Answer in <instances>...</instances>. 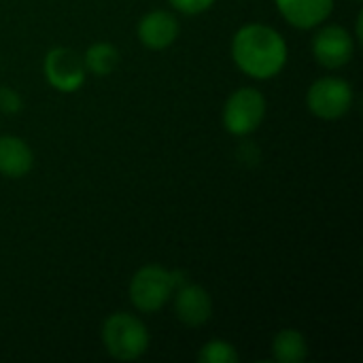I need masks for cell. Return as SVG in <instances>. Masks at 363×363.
<instances>
[{
  "label": "cell",
  "instance_id": "obj_1",
  "mask_svg": "<svg viewBox=\"0 0 363 363\" xmlns=\"http://www.w3.org/2000/svg\"><path fill=\"white\" fill-rule=\"evenodd\" d=\"M232 57L245 74L266 81L283 70L287 62V45L274 28L249 23L232 38Z\"/></svg>",
  "mask_w": 363,
  "mask_h": 363
},
{
  "label": "cell",
  "instance_id": "obj_2",
  "mask_svg": "<svg viewBox=\"0 0 363 363\" xmlns=\"http://www.w3.org/2000/svg\"><path fill=\"white\" fill-rule=\"evenodd\" d=\"M102 345L111 357L134 362L149 349V332L134 315L115 313L102 325Z\"/></svg>",
  "mask_w": 363,
  "mask_h": 363
},
{
  "label": "cell",
  "instance_id": "obj_3",
  "mask_svg": "<svg viewBox=\"0 0 363 363\" xmlns=\"http://www.w3.org/2000/svg\"><path fill=\"white\" fill-rule=\"evenodd\" d=\"M183 279L179 272H170L162 266L140 268L130 283V300L140 313L160 311L172 296L174 287H181Z\"/></svg>",
  "mask_w": 363,
  "mask_h": 363
},
{
  "label": "cell",
  "instance_id": "obj_4",
  "mask_svg": "<svg viewBox=\"0 0 363 363\" xmlns=\"http://www.w3.org/2000/svg\"><path fill=\"white\" fill-rule=\"evenodd\" d=\"M266 115V98L253 87L236 89L223 106V125L234 136L255 132Z\"/></svg>",
  "mask_w": 363,
  "mask_h": 363
},
{
  "label": "cell",
  "instance_id": "obj_5",
  "mask_svg": "<svg viewBox=\"0 0 363 363\" xmlns=\"http://www.w3.org/2000/svg\"><path fill=\"white\" fill-rule=\"evenodd\" d=\"M306 104L321 119H340L353 104V87L338 77H323L308 87Z\"/></svg>",
  "mask_w": 363,
  "mask_h": 363
},
{
  "label": "cell",
  "instance_id": "obj_6",
  "mask_svg": "<svg viewBox=\"0 0 363 363\" xmlns=\"http://www.w3.org/2000/svg\"><path fill=\"white\" fill-rule=\"evenodd\" d=\"M85 62L83 57L66 47L51 49L45 57V77L57 91H77L85 83Z\"/></svg>",
  "mask_w": 363,
  "mask_h": 363
},
{
  "label": "cell",
  "instance_id": "obj_7",
  "mask_svg": "<svg viewBox=\"0 0 363 363\" xmlns=\"http://www.w3.org/2000/svg\"><path fill=\"white\" fill-rule=\"evenodd\" d=\"M355 43L342 26H325L313 40V53L325 68H340L351 62Z\"/></svg>",
  "mask_w": 363,
  "mask_h": 363
},
{
  "label": "cell",
  "instance_id": "obj_8",
  "mask_svg": "<svg viewBox=\"0 0 363 363\" xmlns=\"http://www.w3.org/2000/svg\"><path fill=\"white\" fill-rule=\"evenodd\" d=\"M174 315L187 328L204 325L213 315V302L208 291L200 285H181L174 300Z\"/></svg>",
  "mask_w": 363,
  "mask_h": 363
},
{
  "label": "cell",
  "instance_id": "obj_9",
  "mask_svg": "<svg viewBox=\"0 0 363 363\" xmlns=\"http://www.w3.org/2000/svg\"><path fill=\"white\" fill-rule=\"evenodd\" d=\"M179 36V21L168 11H151L138 21V38L149 49H166Z\"/></svg>",
  "mask_w": 363,
  "mask_h": 363
},
{
  "label": "cell",
  "instance_id": "obj_10",
  "mask_svg": "<svg viewBox=\"0 0 363 363\" xmlns=\"http://www.w3.org/2000/svg\"><path fill=\"white\" fill-rule=\"evenodd\" d=\"M274 4L279 13L300 30L323 23L334 9V0H274Z\"/></svg>",
  "mask_w": 363,
  "mask_h": 363
},
{
  "label": "cell",
  "instance_id": "obj_11",
  "mask_svg": "<svg viewBox=\"0 0 363 363\" xmlns=\"http://www.w3.org/2000/svg\"><path fill=\"white\" fill-rule=\"evenodd\" d=\"M34 155L26 140L17 136H0V174L21 179L32 170Z\"/></svg>",
  "mask_w": 363,
  "mask_h": 363
},
{
  "label": "cell",
  "instance_id": "obj_12",
  "mask_svg": "<svg viewBox=\"0 0 363 363\" xmlns=\"http://www.w3.org/2000/svg\"><path fill=\"white\" fill-rule=\"evenodd\" d=\"M308 355L306 338L298 330H283L272 340V357L281 363H302Z\"/></svg>",
  "mask_w": 363,
  "mask_h": 363
},
{
  "label": "cell",
  "instance_id": "obj_13",
  "mask_svg": "<svg viewBox=\"0 0 363 363\" xmlns=\"http://www.w3.org/2000/svg\"><path fill=\"white\" fill-rule=\"evenodd\" d=\"M83 62H85L87 72H91L96 77H106L117 68L119 51L111 43H96L85 51Z\"/></svg>",
  "mask_w": 363,
  "mask_h": 363
},
{
  "label": "cell",
  "instance_id": "obj_14",
  "mask_svg": "<svg viewBox=\"0 0 363 363\" xmlns=\"http://www.w3.org/2000/svg\"><path fill=\"white\" fill-rule=\"evenodd\" d=\"M198 362L200 363H236L238 362V353L236 349L225 342V340H211L206 342L200 353H198Z\"/></svg>",
  "mask_w": 363,
  "mask_h": 363
},
{
  "label": "cell",
  "instance_id": "obj_15",
  "mask_svg": "<svg viewBox=\"0 0 363 363\" xmlns=\"http://www.w3.org/2000/svg\"><path fill=\"white\" fill-rule=\"evenodd\" d=\"M170 4L185 15H198L208 11L215 4V0H170Z\"/></svg>",
  "mask_w": 363,
  "mask_h": 363
},
{
  "label": "cell",
  "instance_id": "obj_16",
  "mask_svg": "<svg viewBox=\"0 0 363 363\" xmlns=\"http://www.w3.org/2000/svg\"><path fill=\"white\" fill-rule=\"evenodd\" d=\"M21 106V98L15 89L11 87H0V113H17Z\"/></svg>",
  "mask_w": 363,
  "mask_h": 363
}]
</instances>
